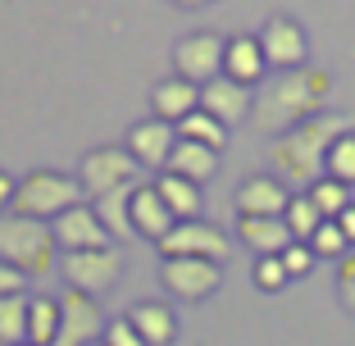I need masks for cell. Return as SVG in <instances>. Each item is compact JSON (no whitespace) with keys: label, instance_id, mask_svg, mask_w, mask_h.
I'll return each instance as SVG.
<instances>
[{"label":"cell","instance_id":"cell-17","mask_svg":"<svg viewBox=\"0 0 355 346\" xmlns=\"http://www.w3.org/2000/svg\"><path fill=\"white\" fill-rule=\"evenodd\" d=\"M150 110H155L150 119L178 128L187 114H196V110H200V87L173 73V78H164V83H155V92H150Z\"/></svg>","mask_w":355,"mask_h":346},{"label":"cell","instance_id":"cell-2","mask_svg":"<svg viewBox=\"0 0 355 346\" xmlns=\"http://www.w3.org/2000/svg\"><path fill=\"white\" fill-rule=\"evenodd\" d=\"M328 92H333V73H328V69H310V64H305V69H292V73H278L255 96L251 123L269 137H282L287 128L324 114Z\"/></svg>","mask_w":355,"mask_h":346},{"label":"cell","instance_id":"cell-24","mask_svg":"<svg viewBox=\"0 0 355 346\" xmlns=\"http://www.w3.org/2000/svg\"><path fill=\"white\" fill-rule=\"evenodd\" d=\"M60 333V301L55 296H32L28 301V346H55Z\"/></svg>","mask_w":355,"mask_h":346},{"label":"cell","instance_id":"cell-25","mask_svg":"<svg viewBox=\"0 0 355 346\" xmlns=\"http://www.w3.org/2000/svg\"><path fill=\"white\" fill-rule=\"evenodd\" d=\"M178 141H196V146H205V150H214V155H223V146H228V128L214 123L205 110H196V114H187L182 123H178Z\"/></svg>","mask_w":355,"mask_h":346},{"label":"cell","instance_id":"cell-28","mask_svg":"<svg viewBox=\"0 0 355 346\" xmlns=\"http://www.w3.org/2000/svg\"><path fill=\"white\" fill-rule=\"evenodd\" d=\"M324 178L342 182V187H355V128H346V132L333 141L328 164H324Z\"/></svg>","mask_w":355,"mask_h":346},{"label":"cell","instance_id":"cell-35","mask_svg":"<svg viewBox=\"0 0 355 346\" xmlns=\"http://www.w3.org/2000/svg\"><path fill=\"white\" fill-rule=\"evenodd\" d=\"M28 273H19L14 264H5L0 260V296H28Z\"/></svg>","mask_w":355,"mask_h":346},{"label":"cell","instance_id":"cell-8","mask_svg":"<svg viewBox=\"0 0 355 346\" xmlns=\"http://www.w3.org/2000/svg\"><path fill=\"white\" fill-rule=\"evenodd\" d=\"M159 255L164 260H214V264H223L232 255V237L205 219H187L159 241Z\"/></svg>","mask_w":355,"mask_h":346},{"label":"cell","instance_id":"cell-29","mask_svg":"<svg viewBox=\"0 0 355 346\" xmlns=\"http://www.w3.org/2000/svg\"><path fill=\"white\" fill-rule=\"evenodd\" d=\"M305 196L314 200V210L324 214V219H337V214L351 205V187H342V182H333V178H319Z\"/></svg>","mask_w":355,"mask_h":346},{"label":"cell","instance_id":"cell-6","mask_svg":"<svg viewBox=\"0 0 355 346\" xmlns=\"http://www.w3.org/2000/svg\"><path fill=\"white\" fill-rule=\"evenodd\" d=\"M78 182H83L87 200H96V196H105V191H114V187L141 182V164H137L123 146H96V150H87L83 164H78Z\"/></svg>","mask_w":355,"mask_h":346},{"label":"cell","instance_id":"cell-31","mask_svg":"<svg viewBox=\"0 0 355 346\" xmlns=\"http://www.w3.org/2000/svg\"><path fill=\"white\" fill-rule=\"evenodd\" d=\"M287 283H292V278H287V269H282L278 255H264V260H255V287H260V292H282Z\"/></svg>","mask_w":355,"mask_h":346},{"label":"cell","instance_id":"cell-12","mask_svg":"<svg viewBox=\"0 0 355 346\" xmlns=\"http://www.w3.org/2000/svg\"><path fill=\"white\" fill-rule=\"evenodd\" d=\"M159 283L178 301H205L223 287V264L214 260H164L159 264Z\"/></svg>","mask_w":355,"mask_h":346},{"label":"cell","instance_id":"cell-7","mask_svg":"<svg viewBox=\"0 0 355 346\" xmlns=\"http://www.w3.org/2000/svg\"><path fill=\"white\" fill-rule=\"evenodd\" d=\"M223 51H228V37H219V32H209V28L178 37V46H173L178 78H187V83H196V87L223 78Z\"/></svg>","mask_w":355,"mask_h":346},{"label":"cell","instance_id":"cell-1","mask_svg":"<svg viewBox=\"0 0 355 346\" xmlns=\"http://www.w3.org/2000/svg\"><path fill=\"white\" fill-rule=\"evenodd\" d=\"M351 123V114H342V110H324V114L305 119V123L287 128V132L273 141L269 159H273V173H278L287 187H301L310 191L314 182L324 178V164H328V150H333V141L346 132Z\"/></svg>","mask_w":355,"mask_h":346},{"label":"cell","instance_id":"cell-37","mask_svg":"<svg viewBox=\"0 0 355 346\" xmlns=\"http://www.w3.org/2000/svg\"><path fill=\"white\" fill-rule=\"evenodd\" d=\"M14 187H19V182L0 168V210H10V205H14Z\"/></svg>","mask_w":355,"mask_h":346},{"label":"cell","instance_id":"cell-11","mask_svg":"<svg viewBox=\"0 0 355 346\" xmlns=\"http://www.w3.org/2000/svg\"><path fill=\"white\" fill-rule=\"evenodd\" d=\"M287 200H292V187L278 173H251L237 182L232 205H237V219H282Z\"/></svg>","mask_w":355,"mask_h":346},{"label":"cell","instance_id":"cell-38","mask_svg":"<svg viewBox=\"0 0 355 346\" xmlns=\"http://www.w3.org/2000/svg\"><path fill=\"white\" fill-rule=\"evenodd\" d=\"M173 5H182V10H196V5H205V0H173Z\"/></svg>","mask_w":355,"mask_h":346},{"label":"cell","instance_id":"cell-33","mask_svg":"<svg viewBox=\"0 0 355 346\" xmlns=\"http://www.w3.org/2000/svg\"><path fill=\"white\" fill-rule=\"evenodd\" d=\"M337 301H342V310L355 315V255L337 260Z\"/></svg>","mask_w":355,"mask_h":346},{"label":"cell","instance_id":"cell-20","mask_svg":"<svg viewBox=\"0 0 355 346\" xmlns=\"http://www.w3.org/2000/svg\"><path fill=\"white\" fill-rule=\"evenodd\" d=\"M237 241L241 246H251L255 255H282L292 246V232L282 219H237Z\"/></svg>","mask_w":355,"mask_h":346},{"label":"cell","instance_id":"cell-15","mask_svg":"<svg viewBox=\"0 0 355 346\" xmlns=\"http://www.w3.org/2000/svg\"><path fill=\"white\" fill-rule=\"evenodd\" d=\"M200 110H205L214 123L223 128H237L241 119H251L255 101H251V87L232 83V78H214V83L200 87Z\"/></svg>","mask_w":355,"mask_h":346},{"label":"cell","instance_id":"cell-14","mask_svg":"<svg viewBox=\"0 0 355 346\" xmlns=\"http://www.w3.org/2000/svg\"><path fill=\"white\" fill-rule=\"evenodd\" d=\"M173 146H178V128L159 123V119H141V123H132L128 137H123V150L141 168H164L168 155H173Z\"/></svg>","mask_w":355,"mask_h":346},{"label":"cell","instance_id":"cell-23","mask_svg":"<svg viewBox=\"0 0 355 346\" xmlns=\"http://www.w3.org/2000/svg\"><path fill=\"white\" fill-rule=\"evenodd\" d=\"M137 187V182H132ZM132 187H114V191H105V196H96L92 200V210L101 214V223H105V232L110 237H137L132 232V219H128V205H132Z\"/></svg>","mask_w":355,"mask_h":346},{"label":"cell","instance_id":"cell-5","mask_svg":"<svg viewBox=\"0 0 355 346\" xmlns=\"http://www.w3.org/2000/svg\"><path fill=\"white\" fill-rule=\"evenodd\" d=\"M60 273L69 292H83V296H101L123 278V251L119 246H105V251H73V255H60Z\"/></svg>","mask_w":355,"mask_h":346},{"label":"cell","instance_id":"cell-36","mask_svg":"<svg viewBox=\"0 0 355 346\" xmlns=\"http://www.w3.org/2000/svg\"><path fill=\"white\" fill-rule=\"evenodd\" d=\"M337 228H342V237H346V246H355V200H351V205H346V210L342 214H337Z\"/></svg>","mask_w":355,"mask_h":346},{"label":"cell","instance_id":"cell-34","mask_svg":"<svg viewBox=\"0 0 355 346\" xmlns=\"http://www.w3.org/2000/svg\"><path fill=\"white\" fill-rule=\"evenodd\" d=\"M101 342H105V346H146V342H141V337H137V328L128 324L123 315H119V319H110V324H105V337H101Z\"/></svg>","mask_w":355,"mask_h":346},{"label":"cell","instance_id":"cell-27","mask_svg":"<svg viewBox=\"0 0 355 346\" xmlns=\"http://www.w3.org/2000/svg\"><path fill=\"white\" fill-rule=\"evenodd\" d=\"M282 223H287L292 241H310V237H314V228L324 223V214L314 210V200L305 196V191H292V200H287V210H282Z\"/></svg>","mask_w":355,"mask_h":346},{"label":"cell","instance_id":"cell-30","mask_svg":"<svg viewBox=\"0 0 355 346\" xmlns=\"http://www.w3.org/2000/svg\"><path fill=\"white\" fill-rule=\"evenodd\" d=\"M305 246L314 251V260H319V255H328V260H346V251H351V246H346V237H342V228H337L333 219L319 223V228H314V237L305 241Z\"/></svg>","mask_w":355,"mask_h":346},{"label":"cell","instance_id":"cell-16","mask_svg":"<svg viewBox=\"0 0 355 346\" xmlns=\"http://www.w3.org/2000/svg\"><path fill=\"white\" fill-rule=\"evenodd\" d=\"M128 219H132V232H137V237L155 241V246L178 228V219L168 214V205L155 196V187H150V182H137V187H132V205H128Z\"/></svg>","mask_w":355,"mask_h":346},{"label":"cell","instance_id":"cell-9","mask_svg":"<svg viewBox=\"0 0 355 346\" xmlns=\"http://www.w3.org/2000/svg\"><path fill=\"white\" fill-rule=\"evenodd\" d=\"M255 42L264 51V64H269V73H292V69H305V55H310V42H305V28L287 14H273L260 32H255Z\"/></svg>","mask_w":355,"mask_h":346},{"label":"cell","instance_id":"cell-4","mask_svg":"<svg viewBox=\"0 0 355 346\" xmlns=\"http://www.w3.org/2000/svg\"><path fill=\"white\" fill-rule=\"evenodd\" d=\"M87 191L78 178L60 173V168H32L28 178H19L14 187V205L10 214H23V219H42V223H55L64 210L83 205Z\"/></svg>","mask_w":355,"mask_h":346},{"label":"cell","instance_id":"cell-22","mask_svg":"<svg viewBox=\"0 0 355 346\" xmlns=\"http://www.w3.org/2000/svg\"><path fill=\"white\" fill-rule=\"evenodd\" d=\"M164 173H178V178H187V182H209L214 173H219V155L214 150H205V146H196V141H178L173 146V155H168V164H164Z\"/></svg>","mask_w":355,"mask_h":346},{"label":"cell","instance_id":"cell-13","mask_svg":"<svg viewBox=\"0 0 355 346\" xmlns=\"http://www.w3.org/2000/svg\"><path fill=\"white\" fill-rule=\"evenodd\" d=\"M105 324L110 319L101 315V305L83 292L60 296V333H55V346H92L105 337Z\"/></svg>","mask_w":355,"mask_h":346},{"label":"cell","instance_id":"cell-19","mask_svg":"<svg viewBox=\"0 0 355 346\" xmlns=\"http://www.w3.org/2000/svg\"><path fill=\"white\" fill-rule=\"evenodd\" d=\"M123 319L137 328V337L146 346H173L178 342V315L164 301H137Z\"/></svg>","mask_w":355,"mask_h":346},{"label":"cell","instance_id":"cell-3","mask_svg":"<svg viewBox=\"0 0 355 346\" xmlns=\"http://www.w3.org/2000/svg\"><path fill=\"white\" fill-rule=\"evenodd\" d=\"M0 260L28 273V278H46L51 269H60V246H55L51 223L23 219V214H0Z\"/></svg>","mask_w":355,"mask_h":346},{"label":"cell","instance_id":"cell-26","mask_svg":"<svg viewBox=\"0 0 355 346\" xmlns=\"http://www.w3.org/2000/svg\"><path fill=\"white\" fill-rule=\"evenodd\" d=\"M28 301L32 296H0V346L28 342Z\"/></svg>","mask_w":355,"mask_h":346},{"label":"cell","instance_id":"cell-10","mask_svg":"<svg viewBox=\"0 0 355 346\" xmlns=\"http://www.w3.org/2000/svg\"><path fill=\"white\" fill-rule=\"evenodd\" d=\"M55 232V246H60V255H73V251H105V246H114V237L105 232L101 214L92 210V200H83V205H73V210H64L60 219L51 223Z\"/></svg>","mask_w":355,"mask_h":346},{"label":"cell","instance_id":"cell-32","mask_svg":"<svg viewBox=\"0 0 355 346\" xmlns=\"http://www.w3.org/2000/svg\"><path fill=\"white\" fill-rule=\"evenodd\" d=\"M278 260H282V269H287V278H305V273L314 269V251L305 246V241H292Z\"/></svg>","mask_w":355,"mask_h":346},{"label":"cell","instance_id":"cell-18","mask_svg":"<svg viewBox=\"0 0 355 346\" xmlns=\"http://www.w3.org/2000/svg\"><path fill=\"white\" fill-rule=\"evenodd\" d=\"M264 73H269V64H264V51H260V42H255V32L228 37L223 78H232V83H241V87H255V83H264Z\"/></svg>","mask_w":355,"mask_h":346},{"label":"cell","instance_id":"cell-21","mask_svg":"<svg viewBox=\"0 0 355 346\" xmlns=\"http://www.w3.org/2000/svg\"><path fill=\"white\" fill-rule=\"evenodd\" d=\"M155 196L168 205V214H173L178 223H187V219H196L200 214V205H205V196H200V187L196 182H187V178H178V173H159L155 182Z\"/></svg>","mask_w":355,"mask_h":346},{"label":"cell","instance_id":"cell-39","mask_svg":"<svg viewBox=\"0 0 355 346\" xmlns=\"http://www.w3.org/2000/svg\"><path fill=\"white\" fill-rule=\"evenodd\" d=\"M92 346H105V342H92Z\"/></svg>","mask_w":355,"mask_h":346},{"label":"cell","instance_id":"cell-40","mask_svg":"<svg viewBox=\"0 0 355 346\" xmlns=\"http://www.w3.org/2000/svg\"><path fill=\"white\" fill-rule=\"evenodd\" d=\"M23 346H28V342H23Z\"/></svg>","mask_w":355,"mask_h":346}]
</instances>
